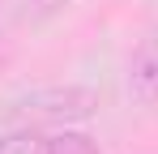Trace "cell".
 Instances as JSON below:
<instances>
[{
    "mask_svg": "<svg viewBox=\"0 0 158 154\" xmlns=\"http://www.w3.org/2000/svg\"><path fill=\"white\" fill-rule=\"evenodd\" d=\"M98 111V94L85 90V86H47V90H34L17 103V116L26 124H81Z\"/></svg>",
    "mask_w": 158,
    "mask_h": 154,
    "instance_id": "obj_1",
    "label": "cell"
},
{
    "mask_svg": "<svg viewBox=\"0 0 158 154\" xmlns=\"http://www.w3.org/2000/svg\"><path fill=\"white\" fill-rule=\"evenodd\" d=\"M128 99L141 107H158V26L132 47L128 60Z\"/></svg>",
    "mask_w": 158,
    "mask_h": 154,
    "instance_id": "obj_2",
    "label": "cell"
},
{
    "mask_svg": "<svg viewBox=\"0 0 158 154\" xmlns=\"http://www.w3.org/2000/svg\"><path fill=\"white\" fill-rule=\"evenodd\" d=\"M43 154H103L98 141L90 133H77V128H60L52 137H43Z\"/></svg>",
    "mask_w": 158,
    "mask_h": 154,
    "instance_id": "obj_3",
    "label": "cell"
},
{
    "mask_svg": "<svg viewBox=\"0 0 158 154\" xmlns=\"http://www.w3.org/2000/svg\"><path fill=\"white\" fill-rule=\"evenodd\" d=\"M0 154H43V137L34 128H13L0 137Z\"/></svg>",
    "mask_w": 158,
    "mask_h": 154,
    "instance_id": "obj_4",
    "label": "cell"
}]
</instances>
